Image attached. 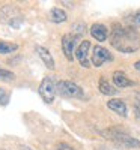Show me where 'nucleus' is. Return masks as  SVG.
<instances>
[{
	"mask_svg": "<svg viewBox=\"0 0 140 150\" xmlns=\"http://www.w3.org/2000/svg\"><path fill=\"white\" fill-rule=\"evenodd\" d=\"M134 110H136V116L140 117V93H137L136 101H134Z\"/></svg>",
	"mask_w": 140,
	"mask_h": 150,
	"instance_id": "nucleus-19",
	"label": "nucleus"
},
{
	"mask_svg": "<svg viewBox=\"0 0 140 150\" xmlns=\"http://www.w3.org/2000/svg\"><path fill=\"white\" fill-rule=\"evenodd\" d=\"M91 35L92 38H95L96 41L99 42H104L107 39V35H109V30L104 24H94L91 27Z\"/></svg>",
	"mask_w": 140,
	"mask_h": 150,
	"instance_id": "nucleus-12",
	"label": "nucleus"
},
{
	"mask_svg": "<svg viewBox=\"0 0 140 150\" xmlns=\"http://www.w3.org/2000/svg\"><path fill=\"white\" fill-rule=\"evenodd\" d=\"M134 69L140 72V60H137V62H136V63H134Z\"/></svg>",
	"mask_w": 140,
	"mask_h": 150,
	"instance_id": "nucleus-22",
	"label": "nucleus"
},
{
	"mask_svg": "<svg viewBox=\"0 0 140 150\" xmlns=\"http://www.w3.org/2000/svg\"><path fill=\"white\" fill-rule=\"evenodd\" d=\"M89 48H91V42H89V41H83L77 47V50H75V57H77L79 63L83 68H89V66H91V62H89V57H87Z\"/></svg>",
	"mask_w": 140,
	"mask_h": 150,
	"instance_id": "nucleus-8",
	"label": "nucleus"
},
{
	"mask_svg": "<svg viewBox=\"0 0 140 150\" xmlns=\"http://www.w3.org/2000/svg\"><path fill=\"white\" fill-rule=\"evenodd\" d=\"M35 51L38 53V56L41 57V60L44 62V65H45L50 71H53V69H54V59H53L51 53H50L45 47L36 45V47H35Z\"/></svg>",
	"mask_w": 140,
	"mask_h": 150,
	"instance_id": "nucleus-9",
	"label": "nucleus"
},
{
	"mask_svg": "<svg viewBox=\"0 0 140 150\" xmlns=\"http://www.w3.org/2000/svg\"><path fill=\"white\" fill-rule=\"evenodd\" d=\"M9 99H11V93L8 90H5L3 87H0V105L6 107L9 104Z\"/></svg>",
	"mask_w": 140,
	"mask_h": 150,
	"instance_id": "nucleus-16",
	"label": "nucleus"
},
{
	"mask_svg": "<svg viewBox=\"0 0 140 150\" xmlns=\"http://www.w3.org/2000/svg\"><path fill=\"white\" fill-rule=\"evenodd\" d=\"M77 38H79V35H72V33H66V35H63V38H62V50H63V54H65V57L68 60L74 59Z\"/></svg>",
	"mask_w": 140,
	"mask_h": 150,
	"instance_id": "nucleus-6",
	"label": "nucleus"
},
{
	"mask_svg": "<svg viewBox=\"0 0 140 150\" xmlns=\"http://www.w3.org/2000/svg\"><path fill=\"white\" fill-rule=\"evenodd\" d=\"M20 150H32L29 146H20Z\"/></svg>",
	"mask_w": 140,
	"mask_h": 150,
	"instance_id": "nucleus-23",
	"label": "nucleus"
},
{
	"mask_svg": "<svg viewBox=\"0 0 140 150\" xmlns=\"http://www.w3.org/2000/svg\"><path fill=\"white\" fill-rule=\"evenodd\" d=\"M0 80H14V74L9 72V71H5V69H0Z\"/></svg>",
	"mask_w": 140,
	"mask_h": 150,
	"instance_id": "nucleus-18",
	"label": "nucleus"
},
{
	"mask_svg": "<svg viewBox=\"0 0 140 150\" xmlns=\"http://www.w3.org/2000/svg\"><path fill=\"white\" fill-rule=\"evenodd\" d=\"M0 20H2L3 23H6L8 26L14 27V29H18L21 26V23H23V15L17 8L6 6V8L2 9V12H0Z\"/></svg>",
	"mask_w": 140,
	"mask_h": 150,
	"instance_id": "nucleus-4",
	"label": "nucleus"
},
{
	"mask_svg": "<svg viewBox=\"0 0 140 150\" xmlns=\"http://www.w3.org/2000/svg\"><path fill=\"white\" fill-rule=\"evenodd\" d=\"M56 150H72V147L69 144H66V143H60V144H57Z\"/></svg>",
	"mask_w": 140,
	"mask_h": 150,
	"instance_id": "nucleus-20",
	"label": "nucleus"
},
{
	"mask_svg": "<svg viewBox=\"0 0 140 150\" xmlns=\"http://www.w3.org/2000/svg\"><path fill=\"white\" fill-rule=\"evenodd\" d=\"M111 47L121 53H136L140 48V36L133 27H122L121 24H114L111 29Z\"/></svg>",
	"mask_w": 140,
	"mask_h": 150,
	"instance_id": "nucleus-1",
	"label": "nucleus"
},
{
	"mask_svg": "<svg viewBox=\"0 0 140 150\" xmlns=\"http://www.w3.org/2000/svg\"><path fill=\"white\" fill-rule=\"evenodd\" d=\"M66 18H68L66 12L63 9H60V8H53L51 11H50V14H48V20L53 21V23H57V24L59 23H65Z\"/></svg>",
	"mask_w": 140,
	"mask_h": 150,
	"instance_id": "nucleus-13",
	"label": "nucleus"
},
{
	"mask_svg": "<svg viewBox=\"0 0 140 150\" xmlns=\"http://www.w3.org/2000/svg\"><path fill=\"white\" fill-rule=\"evenodd\" d=\"M113 83L116 87H121V89H125V87H131L134 86V81H131L124 72L121 71H116L113 72Z\"/></svg>",
	"mask_w": 140,
	"mask_h": 150,
	"instance_id": "nucleus-11",
	"label": "nucleus"
},
{
	"mask_svg": "<svg viewBox=\"0 0 140 150\" xmlns=\"http://www.w3.org/2000/svg\"><path fill=\"white\" fill-rule=\"evenodd\" d=\"M74 30H77V33L80 35L84 29H83V26H81V24H74Z\"/></svg>",
	"mask_w": 140,
	"mask_h": 150,
	"instance_id": "nucleus-21",
	"label": "nucleus"
},
{
	"mask_svg": "<svg viewBox=\"0 0 140 150\" xmlns=\"http://www.w3.org/2000/svg\"><path fill=\"white\" fill-rule=\"evenodd\" d=\"M38 92H39L41 98L44 99V102L51 104V102L54 101V95H56V84H54V80H53L51 77H45V78L41 81Z\"/></svg>",
	"mask_w": 140,
	"mask_h": 150,
	"instance_id": "nucleus-5",
	"label": "nucleus"
},
{
	"mask_svg": "<svg viewBox=\"0 0 140 150\" xmlns=\"http://www.w3.org/2000/svg\"><path fill=\"white\" fill-rule=\"evenodd\" d=\"M113 56L110 54L109 50L103 48V47H95L92 51V65L99 68L101 65H104L106 62H111Z\"/></svg>",
	"mask_w": 140,
	"mask_h": 150,
	"instance_id": "nucleus-7",
	"label": "nucleus"
},
{
	"mask_svg": "<svg viewBox=\"0 0 140 150\" xmlns=\"http://www.w3.org/2000/svg\"><path fill=\"white\" fill-rule=\"evenodd\" d=\"M107 107L114 111L116 114L122 116V117H126V114H128V111H126V104L122 101V99H110V101L107 102Z\"/></svg>",
	"mask_w": 140,
	"mask_h": 150,
	"instance_id": "nucleus-10",
	"label": "nucleus"
},
{
	"mask_svg": "<svg viewBox=\"0 0 140 150\" xmlns=\"http://www.w3.org/2000/svg\"><path fill=\"white\" fill-rule=\"evenodd\" d=\"M103 137L107 140H111L114 144H118L124 149H140V141L130 137L125 131L119 128H110L103 132Z\"/></svg>",
	"mask_w": 140,
	"mask_h": 150,
	"instance_id": "nucleus-2",
	"label": "nucleus"
},
{
	"mask_svg": "<svg viewBox=\"0 0 140 150\" xmlns=\"http://www.w3.org/2000/svg\"><path fill=\"white\" fill-rule=\"evenodd\" d=\"M98 87H99V92L103 93V95H107V96L116 95V92H118L116 89H114V87H111V84H110L106 78H101V80H99Z\"/></svg>",
	"mask_w": 140,
	"mask_h": 150,
	"instance_id": "nucleus-14",
	"label": "nucleus"
},
{
	"mask_svg": "<svg viewBox=\"0 0 140 150\" xmlns=\"http://www.w3.org/2000/svg\"><path fill=\"white\" fill-rule=\"evenodd\" d=\"M18 50L17 44H11V42H3L0 41V54H9V53H14Z\"/></svg>",
	"mask_w": 140,
	"mask_h": 150,
	"instance_id": "nucleus-15",
	"label": "nucleus"
},
{
	"mask_svg": "<svg viewBox=\"0 0 140 150\" xmlns=\"http://www.w3.org/2000/svg\"><path fill=\"white\" fill-rule=\"evenodd\" d=\"M56 93L60 95V96H63V98L84 99V92H83L81 87L79 84H75L72 81H66V80L59 81L56 84Z\"/></svg>",
	"mask_w": 140,
	"mask_h": 150,
	"instance_id": "nucleus-3",
	"label": "nucleus"
},
{
	"mask_svg": "<svg viewBox=\"0 0 140 150\" xmlns=\"http://www.w3.org/2000/svg\"><path fill=\"white\" fill-rule=\"evenodd\" d=\"M126 20L131 23V26H134V27H140V12H137V14L128 17Z\"/></svg>",
	"mask_w": 140,
	"mask_h": 150,
	"instance_id": "nucleus-17",
	"label": "nucleus"
}]
</instances>
